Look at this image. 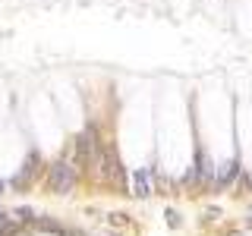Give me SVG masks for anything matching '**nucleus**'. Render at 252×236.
<instances>
[{
    "instance_id": "obj_1",
    "label": "nucleus",
    "mask_w": 252,
    "mask_h": 236,
    "mask_svg": "<svg viewBox=\"0 0 252 236\" xmlns=\"http://www.w3.org/2000/svg\"><path fill=\"white\" fill-rule=\"evenodd\" d=\"M76 183V167L73 164H57V167L51 170V186L57 189V192H69Z\"/></svg>"
},
{
    "instance_id": "obj_2",
    "label": "nucleus",
    "mask_w": 252,
    "mask_h": 236,
    "mask_svg": "<svg viewBox=\"0 0 252 236\" xmlns=\"http://www.w3.org/2000/svg\"><path fill=\"white\" fill-rule=\"evenodd\" d=\"M155 189V170L145 167V170H136L132 173V192L139 195V199H145V195H152Z\"/></svg>"
},
{
    "instance_id": "obj_3",
    "label": "nucleus",
    "mask_w": 252,
    "mask_h": 236,
    "mask_svg": "<svg viewBox=\"0 0 252 236\" xmlns=\"http://www.w3.org/2000/svg\"><path fill=\"white\" fill-rule=\"evenodd\" d=\"M236 173H240V164H236V161H224L218 167V179H215V183L218 186H227L230 179H236Z\"/></svg>"
}]
</instances>
